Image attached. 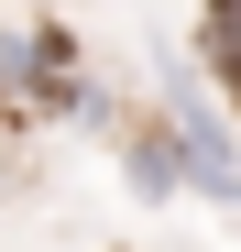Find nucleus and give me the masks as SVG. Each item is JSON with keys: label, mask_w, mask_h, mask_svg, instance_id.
I'll return each mask as SVG.
<instances>
[{"label": "nucleus", "mask_w": 241, "mask_h": 252, "mask_svg": "<svg viewBox=\"0 0 241 252\" xmlns=\"http://www.w3.org/2000/svg\"><path fill=\"white\" fill-rule=\"evenodd\" d=\"M153 121L176 132V154H186V187H197V197H219V208H241V132H230L219 88H209L186 55H165V110H153Z\"/></svg>", "instance_id": "nucleus-1"}, {"label": "nucleus", "mask_w": 241, "mask_h": 252, "mask_svg": "<svg viewBox=\"0 0 241 252\" xmlns=\"http://www.w3.org/2000/svg\"><path fill=\"white\" fill-rule=\"evenodd\" d=\"M120 176H132L143 197H186V154H176L165 121H132V132H120Z\"/></svg>", "instance_id": "nucleus-2"}, {"label": "nucleus", "mask_w": 241, "mask_h": 252, "mask_svg": "<svg viewBox=\"0 0 241 252\" xmlns=\"http://www.w3.org/2000/svg\"><path fill=\"white\" fill-rule=\"evenodd\" d=\"M197 77L219 88V110H241V0H209V22H197Z\"/></svg>", "instance_id": "nucleus-3"}]
</instances>
